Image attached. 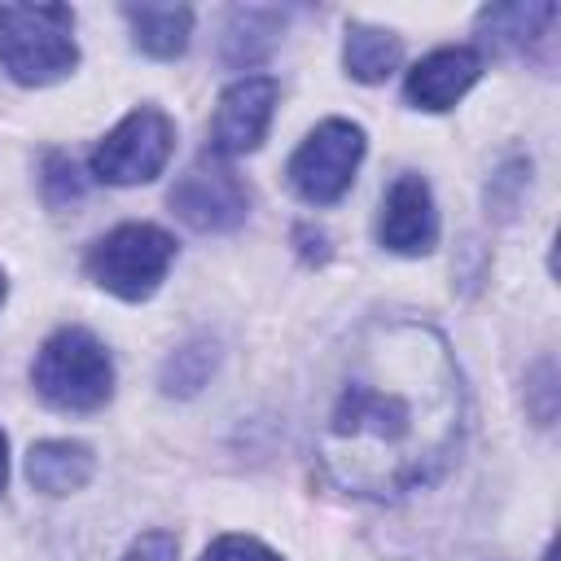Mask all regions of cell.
Wrapping results in <instances>:
<instances>
[{
	"mask_svg": "<svg viewBox=\"0 0 561 561\" xmlns=\"http://www.w3.org/2000/svg\"><path fill=\"white\" fill-rule=\"evenodd\" d=\"M557 18V4H491L482 9V31L495 48H526Z\"/></svg>",
	"mask_w": 561,
	"mask_h": 561,
	"instance_id": "5bb4252c",
	"label": "cell"
},
{
	"mask_svg": "<svg viewBox=\"0 0 561 561\" xmlns=\"http://www.w3.org/2000/svg\"><path fill=\"white\" fill-rule=\"evenodd\" d=\"M75 13L66 4H0V66L26 88L57 83L75 70Z\"/></svg>",
	"mask_w": 561,
	"mask_h": 561,
	"instance_id": "7a4b0ae2",
	"label": "cell"
},
{
	"mask_svg": "<svg viewBox=\"0 0 561 561\" xmlns=\"http://www.w3.org/2000/svg\"><path fill=\"white\" fill-rule=\"evenodd\" d=\"M276 110V79L267 75H245L224 88L210 123V153L215 158H237L263 145L267 123Z\"/></svg>",
	"mask_w": 561,
	"mask_h": 561,
	"instance_id": "ba28073f",
	"label": "cell"
},
{
	"mask_svg": "<svg viewBox=\"0 0 561 561\" xmlns=\"http://www.w3.org/2000/svg\"><path fill=\"white\" fill-rule=\"evenodd\" d=\"M171 210L197 232H228L250 210V188L215 153L197 158L171 188Z\"/></svg>",
	"mask_w": 561,
	"mask_h": 561,
	"instance_id": "52a82bcc",
	"label": "cell"
},
{
	"mask_svg": "<svg viewBox=\"0 0 561 561\" xmlns=\"http://www.w3.org/2000/svg\"><path fill=\"white\" fill-rule=\"evenodd\" d=\"M92 447L70 438H44L26 451V478L44 495H70L92 478Z\"/></svg>",
	"mask_w": 561,
	"mask_h": 561,
	"instance_id": "8fae6325",
	"label": "cell"
},
{
	"mask_svg": "<svg viewBox=\"0 0 561 561\" xmlns=\"http://www.w3.org/2000/svg\"><path fill=\"white\" fill-rule=\"evenodd\" d=\"M364 158V131L346 118H329L320 123L289 158V184L302 202L311 206H329L337 202L351 180H355V167Z\"/></svg>",
	"mask_w": 561,
	"mask_h": 561,
	"instance_id": "8992f818",
	"label": "cell"
},
{
	"mask_svg": "<svg viewBox=\"0 0 561 561\" xmlns=\"http://www.w3.org/2000/svg\"><path fill=\"white\" fill-rule=\"evenodd\" d=\"M465 386L447 342L421 320H373L351 342L316 430V460L337 491L399 500L456 456Z\"/></svg>",
	"mask_w": 561,
	"mask_h": 561,
	"instance_id": "6da1fadb",
	"label": "cell"
},
{
	"mask_svg": "<svg viewBox=\"0 0 561 561\" xmlns=\"http://www.w3.org/2000/svg\"><path fill=\"white\" fill-rule=\"evenodd\" d=\"M175 557H180V543H175L171 530H145V535L127 548L123 561H175Z\"/></svg>",
	"mask_w": 561,
	"mask_h": 561,
	"instance_id": "d6986e66",
	"label": "cell"
},
{
	"mask_svg": "<svg viewBox=\"0 0 561 561\" xmlns=\"http://www.w3.org/2000/svg\"><path fill=\"white\" fill-rule=\"evenodd\" d=\"M4 482H9V438L0 430V491H4Z\"/></svg>",
	"mask_w": 561,
	"mask_h": 561,
	"instance_id": "ffe728a7",
	"label": "cell"
},
{
	"mask_svg": "<svg viewBox=\"0 0 561 561\" xmlns=\"http://www.w3.org/2000/svg\"><path fill=\"white\" fill-rule=\"evenodd\" d=\"M202 561H280V557L250 535H224L202 552Z\"/></svg>",
	"mask_w": 561,
	"mask_h": 561,
	"instance_id": "ac0fdd59",
	"label": "cell"
},
{
	"mask_svg": "<svg viewBox=\"0 0 561 561\" xmlns=\"http://www.w3.org/2000/svg\"><path fill=\"white\" fill-rule=\"evenodd\" d=\"M123 18L131 22V39L149 57H180L193 31V9L184 4H127Z\"/></svg>",
	"mask_w": 561,
	"mask_h": 561,
	"instance_id": "7c38bea8",
	"label": "cell"
},
{
	"mask_svg": "<svg viewBox=\"0 0 561 561\" xmlns=\"http://www.w3.org/2000/svg\"><path fill=\"white\" fill-rule=\"evenodd\" d=\"M377 237L386 250L394 254H430L438 241V215H434V197L430 184L421 175H399L381 202V224Z\"/></svg>",
	"mask_w": 561,
	"mask_h": 561,
	"instance_id": "9c48e42d",
	"label": "cell"
},
{
	"mask_svg": "<svg viewBox=\"0 0 561 561\" xmlns=\"http://www.w3.org/2000/svg\"><path fill=\"white\" fill-rule=\"evenodd\" d=\"M31 381L44 403L61 412H92L114 394V364L110 351L88 329L66 324L39 346L31 364Z\"/></svg>",
	"mask_w": 561,
	"mask_h": 561,
	"instance_id": "3957f363",
	"label": "cell"
},
{
	"mask_svg": "<svg viewBox=\"0 0 561 561\" xmlns=\"http://www.w3.org/2000/svg\"><path fill=\"white\" fill-rule=\"evenodd\" d=\"M403 57V44L399 35L381 31V26H364V22H351L346 26V48H342V61L351 70V79L359 83H381Z\"/></svg>",
	"mask_w": 561,
	"mask_h": 561,
	"instance_id": "4fadbf2b",
	"label": "cell"
},
{
	"mask_svg": "<svg viewBox=\"0 0 561 561\" xmlns=\"http://www.w3.org/2000/svg\"><path fill=\"white\" fill-rule=\"evenodd\" d=\"M171 259H175L171 232H162L153 224H123L88 250V276L101 289H110L127 302H140L162 285Z\"/></svg>",
	"mask_w": 561,
	"mask_h": 561,
	"instance_id": "277c9868",
	"label": "cell"
},
{
	"mask_svg": "<svg viewBox=\"0 0 561 561\" xmlns=\"http://www.w3.org/2000/svg\"><path fill=\"white\" fill-rule=\"evenodd\" d=\"M171 149L175 123L158 105H140L92 149V175L105 184H149L171 162Z\"/></svg>",
	"mask_w": 561,
	"mask_h": 561,
	"instance_id": "5b68a950",
	"label": "cell"
},
{
	"mask_svg": "<svg viewBox=\"0 0 561 561\" xmlns=\"http://www.w3.org/2000/svg\"><path fill=\"white\" fill-rule=\"evenodd\" d=\"M44 202L48 206H70V202H79L83 197V175H79V167L70 162V158H61V153H48L44 158Z\"/></svg>",
	"mask_w": 561,
	"mask_h": 561,
	"instance_id": "e0dca14e",
	"label": "cell"
},
{
	"mask_svg": "<svg viewBox=\"0 0 561 561\" xmlns=\"http://www.w3.org/2000/svg\"><path fill=\"white\" fill-rule=\"evenodd\" d=\"M215 359H219V355H215V346H210L206 337L184 342V346L162 364V390H167V394H197V390L206 386Z\"/></svg>",
	"mask_w": 561,
	"mask_h": 561,
	"instance_id": "2e32d148",
	"label": "cell"
},
{
	"mask_svg": "<svg viewBox=\"0 0 561 561\" xmlns=\"http://www.w3.org/2000/svg\"><path fill=\"white\" fill-rule=\"evenodd\" d=\"M0 302H4V272H0Z\"/></svg>",
	"mask_w": 561,
	"mask_h": 561,
	"instance_id": "44dd1931",
	"label": "cell"
},
{
	"mask_svg": "<svg viewBox=\"0 0 561 561\" xmlns=\"http://www.w3.org/2000/svg\"><path fill=\"white\" fill-rule=\"evenodd\" d=\"M478 75H482V57L473 48H438L408 70L403 96L408 105L438 114V110H451L478 83Z\"/></svg>",
	"mask_w": 561,
	"mask_h": 561,
	"instance_id": "30bf717a",
	"label": "cell"
},
{
	"mask_svg": "<svg viewBox=\"0 0 561 561\" xmlns=\"http://www.w3.org/2000/svg\"><path fill=\"white\" fill-rule=\"evenodd\" d=\"M280 13L276 9H232V18H228V61L232 66H250V61H259L267 48H272V39H276V31H280Z\"/></svg>",
	"mask_w": 561,
	"mask_h": 561,
	"instance_id": "9a60e30c",
	"label": "cell"
}]
</instances>
